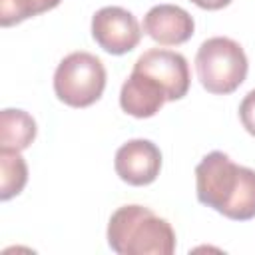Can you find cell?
Returning <instances> with one entry per match:
<instances>
[{"mask_svg": "<svg viewBox=\"0 0 255 255\" xmlns=\"http://www.w3.org/2000/svg\"><path fill=\"white\" fill-rule=\"evenodd\" d=\"M106 235L110 249L120 255H171L175 251L171 223L137 203L118 207Z\"/></svg>", "mask_w": 255, "mask_h": 255, "instance_id": "7a4b0ae2", "label": "cell"}, {"mask_svg": "<svg viewBox=\"0 0 255 255\" xmlns=\"http://www.w3.org/2000/svg\"><path fill=\"white\" fill-rule=\"evenodd\" d=\"M247 70L249 62L243 48L239 42L225 36L207 38L195 54V72L199 84L209 94L225 96L235 92L245 82Z\"/></svg>", "mask_w": 255, "mask_h": 255, "instance_id": "3957f363", "label": "cell"}, {"mask_svg": "<svg viewBox=\"0 0 255 255\" xmlns=\"http://www.w3.org/2000/svg\"><path fill=\"white\" fill-rule=\"evenodd\" d=\"M106 88V68L90 52L68 54L54 72V92L70 108H88L96 104Z\"/></svg>", "mask_w": 255, "mask_h": 255, "instance_id": "277c9868", "label": "cell"}, {"mask_svg": "<svg viewBox=\"0 0 255 255\" xmlns=\"http://www.w3.org/2000/svg\"><path fill=\"white\" fill-rule=\"evenodd\" d=\"M191 2L203 10H221L231 4V0H191Z\"/></svg>", "mask_w": 255, "mask_h": 255, "instance_id": "5bb4252c", "label": "cell"}, {"mask_svg": "<svg viewBox=\"0 0 255 255\" xmlns=\"http://www.w3.org/2000/svg\"><path fill=\"white\" fill-rule=\"evenodd\" d=\"M165 102L167 94L161 88V84L139 70H131L128 80L122 84L120 106L126 114L133 118H151L163 108Z\"/></svg>", "mask_w": 255, "mask_h": 255, "instance_id": "9c48e42d", "label": "cell"}, {"mask_svg": "<svg viewBox=\"0 0 255 255\" xmlns=\"http://www.w3.org/2000/svg\"><path fill=\"white\" fill-rule=\"evenodd\" d=\"M62 0H0V24L4 28L20 24L32 16L56 8Z\"/></svg>", "mask_w": 255, "mask_h": 255, "instance_id": "7c38bea8", "label": "cell"}, {"mask_svg": "<svg viewBox=\"0 0 255 255\" xmlns=\"http://www.w3.org/2000/svg\"><path fill=\"white\" fill-rule=\"evenodd\" d=\"M195 22L187 10L175 4H157L143 16V32L161 46H177L193 36Z\"/></svg>", "mask_w": 255, "mask_h": 255, "instance_id": "ba28073f", "label": "cell"}, {"mask_svg": "<svg viewBox=\"0 0 255 255\" xmlns=\"http://www.w3.org/2000/svg\"><path fill=\"white\" fill-rule=\"evenodd\" d=\"M239 120L243 124V128L247 129V133H251L255 137V90L247 92L245 98L239 104Z\"/></svg>", "mask_w": 255, "mask_h": 255, "instance_id": "4fadbf2b", "label": "cell"}, {"mask_svg": "<svg viewBox=\"0 0 255 255\" xmlns=\"http://www.w3.org/2000/svg\"><path fill=\"white\" fill-rule=\"evenodd\" d=\"M36 122L24 110L6 108L0 112V147L26 149L36 139Z\"/></svg>", "mask_w": 255, "mask_h": 255, "instance_id": "30bf717a", "label": "cell"}, {"mask_svg": "<svg viewBox=\"0 0 255 255\" xmlns=\"http://www.w3.org/2000/svg\"><path fill=\"white\" fill-rule=\"evenodd\" d=\"M28 181V165L18 149L0 147V199L18 195Z\"/></svg>", "mask_w": 255, "mask_h": 255, "instance_id": "8fae6325", "label": "cell"}, {"mask_svg": "<svg viewBox=\"0 0 255 255\" xmlns=\"http://www.w3.org/2000/svg\"><path fill=\"white\" fill-rule=\"evenodd\" d=\"M199 203L233 221L255 217V169L237 165L223 151H209L195 167Z\"/></svg>", "mask_w": 255, "mask_h": 255, "instance_id": "6da1fadb", "label": "cell"}, {"mask_svg": "<svg viewBox=\"0 0 255 255\" xmlns=\"http://www.w3.org/2000/svg\"><path fill=\"white\" fill-rule=\"evenodd\" d=\"M133 70L157 80L167 94V102L181 100L189 90V66L179 52L151 48L135 60Z\"/></svg>", "mask_w": 255, "mask_h": 255, "instance_id": "8992f818", "label": "cell"}, {"mask_svg": "<svg viewBox=\"0 0 255 255\" xmlns=\"http://www.w3.org/2000/svg\"><path fill=\"white\" fill-rule=\"evenodd\" d=\"M114 167L122 181L135 187L149 185L159 175L161 151L149 139H143V137L129 139L118 147Z\"/></svg>", "mask_w": 255, "mask_h": 255, "instance_id": "52a82bcc", "label": "cell"}, {"mask_svg": "<svg viewBox=\"0 0 255 255\" xmlns=\"http://www.w3.org/2000/svg\"><path fill=\"white\" fill-rule=\"evenodd\" d=\"M92 38L114 56L131 52L141 40L137 18L122 6H104L92 16Z\"/></svg>", "mask_w": 255, "mask_h": 255, "instance_id": "5b68a950", "label": "cell"}]
</instances>
